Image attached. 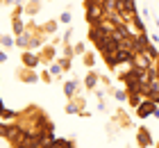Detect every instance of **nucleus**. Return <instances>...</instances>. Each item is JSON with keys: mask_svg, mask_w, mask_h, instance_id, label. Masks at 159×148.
Instances as JSON below:
<instances>
[{"mask_svg": "<svg viewBox=\"0 0 159 148\" xmlns=\"http://www.w3.org/2000/svg\"><path fill=\"white\" fill-rule=\"evenodd\" d=\"M84 7H86V21H89L91 25H96L98 21L105 16L102 5H100L98 0H84Z\"/></svg>", "mask_w": 159, "mask_h": 148, "instance_id": "obj_1", "label": "nucleus"}, {"mask_svg": "<svg viewBox=\"0 0 159 148\" xmlns=\"http://www.w3.org/2000/svg\"><path fill=\"white\" fill-rule=\"evenodd\" d=\"M157 109V103L155 100H141V105L134 109V114H136V118H141V121H146L148 116H152V112Z\"/></svg>", "mask_w": 159, "mask_h": 148, "instance_id": "obj_2", "label": "nucleus"}, {"mask_svg": "<svg viewBox=\"0 0 159 148\" xmlns=\"http://www.w3.org/2000/svg\"><path fill=\"white\" fill-rule=\"evenodd\" d=\"M16 75H18V80H20V82H25V84H37V82H41L39 73L34 71V69H25V66H20Z\"/></svg>", "mask_w": 159, "mask_h": 148, "instance_id": "obj_3", "label": "nucleus"}, {"mask_svg": "<svg viewBox=\"0 0 159 148\" xmlns=\"http://www.w3.org/2000/svg\"><path fill=\"white\" fill-rule=\"evenodd\" d=\"M39 59H41V64H52L57 59V43H46L39 53Z\"/></svg>", "mask_w": 159, "mask_h": 148, "instance_id": "obj_4", "label": "nucleus"}, {"mask_svg": "<svg viewBox=\"0 0 159 148\" xmlns=\"http://www.w3.org/2000/svg\"><path fill=\"white\" fill-rule=\"evenodd\" d=\"M20 62H23L25 69H37V66L41 64V59H39V53H34V50H23Z\"/></svg>", "mask_w": 159, "mask_h": 148, "instance_id": "obj_5", "label": "nucleus"}, {"mask_svg": "<svg viewBox=\"0 0 159 148\" xmlns=\"http://www.w3.org/2000/svg\"><path fill=\"white\" fill-rule=\"evenodd\" d=\"M136 144H139V148H150L152 146V135H150V130L146 125H141V128L136 130Z\"/></svg>", "mask_w": 159, "mask_h": 148, "instance_id": "obj_6", "label": "nucleus"}, {"mask_svg": "<svg viewBox=\"0 0 159 148\" xmlns=\"http://www.w3.org/2000/svg\"><path fill=\"white\" fill-rule=\"evenodd\" d=\"M82 109H84V98H82V96H75V98H70L66 103L64 112H66V114H80Z\"/></svg>", "mask_w": 159, "mask_h": 148, "instance_id": "obj_7", "label": "nucleus"}, {"mask_svg": "<svg viewBox=\"0 0 159 148\" xmlns=\"http://www.w3.org/2000/svg\"><path fill=\"white\" fill-rule=\"evenodd\" d=\"M98 82H100V73H96L93 69H89V73H86V78H84V89L96 91V89H98Z\"/></svg>", "mask_w": 159, "mask_h": 148, "instance_id": "obj_8", "label": "nucleus"}, {"mask_svg": "<svg viewBox=\"0 0 159 148\" xmlns=\"http://www.w3.org/2000/svg\"><path fill=\"white\" fill-rule=\"evenodd\" d=\"M80 93V80H68L66 84H64V96H66V98L70 100V98H75V96Z\"/></svg>", "mask_w": 159, "mask_h": 148, "instance_id": "obj_9", "label": "nucleus"}, {"mask_svg": "<svg viewBox=\"0 0 159 148\" xmlns=\"http://www.w3.org/2000/svg\"><path fill=\"white\" fill-rule=\"evenodd\" d=\"M57 25H59V21H46L39 30H41L43 34H55L57 32Z\"/></svg>", "mask_w": 159, "mask_h": 148, "instance_id": "obj_10", "label": "nucleus"}, {"mask_svg": "<svg viewBox=\"0 0 159 148\" xmlns=\"http://www.w3.org/2000/svg\"><path fill=\"white\" fill-rule=\"evenodd\" d=\"M27 39H30V30H25L23 34L16 36V46H18L20 50H25V48H27Z\"/></svg>", "mask_w": 159, "mask_h": 148, "instance_id": "obj_11", "label": "nucleus"}, {"mask_svg": "<svg viewBox=\"0 0 159 148\" xmlns=\"http://www.w3.org/2000/svg\"><path fill=\"white\" fill-rule=\"evenodd\" d=\"M41 9V2H27L25 7H23V14H27V16H34Z\"/></svg>", "mask_w": 159, "mask_h": 148, "instance_id": "obj_12", "label": "nucleus"}, {"mask_svg": "<svg viewBox=\"0 0 159 148\" xmlns=\"http://www.w3.org/2000/svg\"><path fill=\"white\" fill-rule=\"evenodd\" d=\"M0 46L9 50L11 46H16V36H11V34H2V39H0Z\"/></svg>", "mask_w": 159, "mask_h": 148, "instance_id": "obj_13", "label": "nucleus"}, {"mask_svg": "<svg viewBox=\"0 0 159 148\" xmlns=\"http://www.w3.org/2000/svg\"><path fill=\"white\" fill-rule=\"evenodd\" d=\"M141 100H143V98L139 96V91H132V93H127V103H129V105H132L134 109L141 105Z\"/></svg>", "mask_w": 159, "mask_h": 148, "instance_id": "obj_14", "label": "nucleus"}, {"mask_svg": "<svg viewBox=\"0 0 159 148\" xmlns=\"http://www.w3.org/2000/svg\"><path fill=\"white\" fill-rule=\"evenodd\" d=\"M82 64L86 66V69H93V66H96V55L93 53H84L82 55Z\"/></svg>", "mask_w": 159, "mask_h": 148, "instance_id": "obj_15", "label": "nucleus"}, {"mask_svg": "<svg viewBox=\"0 0 159 148\" xmlns=\"http://www.w3.org/2000/svg\"><path fill=\"white\" fill-rule=\"evenodd\" d=\"M111 96H114L116 100L125 103V100H127V89H111Z\"/></svg>", "mask_w": 159, "mask_h": 148, "instance_id": "obj_16", "label": "nucleus"}, {"mask_svg": "<svg viewBox=\"0 0 159 148\" xmlns=\"http://www.w3.org/2000/svg\"><path fill=\"white\" fill-rule=\"evenodd\" d=\"M61 66H59V62H52V64H50V75H52V80L55 78H61Z\"/></svg>", "mask_w": 159, "mask_h": 148, "instance_id": "obj_17", "label": "nucleus"}, {"mask_svg": "<svg viewBox=\"0 0 159 148\" xmlns=\"http://www.w3.org/2000/svg\"><path fill=\"white\" fill-rule=\"evenodd\" d=\"M59 23H64V25H70V21H73V14H70V9H66V12H61L59 14Z\"/></svg>", "mask_w": 159, "mask_h": 148, "instance_id": "obj_18", "label": "nucleus"}, {"mask_svg": "<svg viewBox=\"0 0 159 148\" xmlns=\"http://www.w3.org/2000/svg\"><path fill=\"white\" fill-rule=\"evenodd\" d=\"M70 64H73V59H70V57H61V59H59V66H61V71H64V73H68V71H70Z\"/></svg>", "mask_w": 159, "mask_h": 148, "instance_id": "obj_19", "label": "nucleus"}, {"mask_svg": "<svg viewBox=\"0 0 159 148\" xmlns=\"http://www.w3.org/2000/svg\"><path fill=\"white\" fill-rule=\"evenodd\" d=\"M73 50H75V55H84V53H86V43H82V41H77L75 46H73Z\"/></svg>", "mask_w": 159, "mask_h": 148, "instance_id": "obj_20", "label": "nucleus"}, {"mask_svg": "<svg viewBox=\"0 0 159 148\" xmlns=\"http://www.w3.org/2000/svg\"><path fill=\"white\" fill-rule=\"evenodd\" d=\"M39 78H41L46 84H50V82H52V75H50V71H46V69H43V71L39 73Z\"/></svg>", "mask_w": 159, "mask_h": 148, "instance_id": "obj_21", "label": "nucleus"}, {"mask_svg": "<svg viewBox=\"0 0 159 148\" xmlns=\"http://www.w3.org/2000/svg\"><path fill=\"white\" fill-rule=\"evenodd\" d=\"M73 55H75V50L70 48L68 43H64V57H70V59H73Z\"/></svg>", "mask_w": 159, "mask_h": 148, "instance_id": "obj_22", "label": "nucleus"}, {"mask_svg": "<svg viewBox=\"0 0 159 148\" xmlns=\"http://www.w3.org/2000/svg\"><path fill=\"white\" fill-rule=\"evenodd\" d=\"M70 36H73V27H68L66 32H64V36H61V43H68V41H70Z\"/></svg>", "mask_w": 159, "mask_h": 148, "instance_id": "obj_23", "label": "nucleus"}, {"mask_svg": "<svg viewBox=\"0 0 159 148\" xmlns=\"http://www.w3.org/2000/svg\"><path fill=\"white\" fill-rule=\"evenodd\" d=\"M7 59H9V57H7V50H0V64H5Z\"/></svg>", "mask_w": 159, "mask_h": 148, "instance_id": "obj_24", "label": "nucleus"}, {"mask_svg": "<svg viewBox=\"0 0 159 148\" xmlns=\"http://www.w3.org/2000/svg\"><path fill=\"white\" fill-rule=\"evenodd\" d=\"M14 2H16V0H0V5H5V7L7 5H14Z\"/></svg>", "mask_w": 159, "mask_h": 148, "instance_id": "obj_25", "label": "nucleus"}, {"mask_svg": "<svg viewBox=\"0 0 159 148\" xmlns=\"http://www.w3.org/2000/svg\"><path fill=\"white\" fill-rule=\"evenodd\" d=\"M152 116H155V118H159V105H157V109L152 112Z\"/></svg>", "mask_w": 159, "mask_h": 148, "instance_id": "obj_26", "label": "nucleus"}, {"mask_svg": "<svg viewBox=\"0 0 159 148\" xmlns=\"http://www.w3.org/2000/svg\"><path fill=\"white\" fill-rule=\"evenodd\" d=\"M155 146H157V148H159V141H157V144H155Z\"/></svg>", "mask_w": 159, "mask_h": 148, "instance_id": "obj_27", "label": "nucleus"}, {"mask_svg": "<svg viewBox=\"0 0 159 148\" xmlns=\"http://www.w3.org/2000/svg\"><path fill=\"white\" fill-rule=\"evenodd\" d=\"M0 39H2V32H0Z\"/></svg>", "mask_w": 159, "mask_h": 148, "instance_id": "obj_28", "label": "nucleus"}, {"mask_svg": "<svg viewBox=\"0 0 159 148\" xmlns=\"http://www.w3.org/2000/svg\"><path fill=\"white\" fill-rule=\"evenodd\" d=\"M157 105H159V103H157Z\"/></svg>", "mask_w": 159, "mask_h": 148, "instance_id": "obj_29", "label": "nucleus"}]
</instances>
